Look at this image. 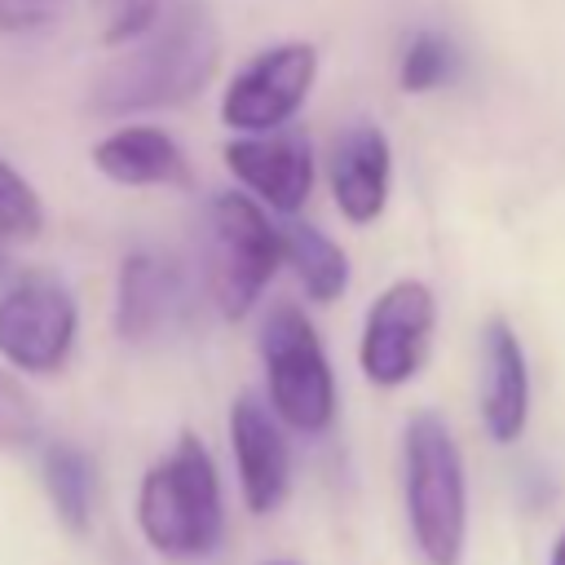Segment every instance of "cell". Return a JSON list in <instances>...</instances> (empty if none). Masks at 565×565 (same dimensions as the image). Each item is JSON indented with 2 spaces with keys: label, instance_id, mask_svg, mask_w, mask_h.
<instances>
[{
  "label": "cell",
  "instance_id": "20",
  "mask_svg": "<svg viewBox=\"0 0 565 565\" xmlns=\"http://www.w3.org/2000/svg\"><path fill=\"white\" fill-rule=\"evenodd\" d=\"M35 437H40V411H35L31 393L9 371H0V446L22 450Z\"/></svg>",
  "mask_w": 565,
  "mask_h": 565
},
{
  "label": "cell",
  "instance_id": "5",
  "mask_svg": "<svg viewBox=\"0 0 565 565\" xmlns=\"http://www.w3.org/2000/svg\"><path fill=\"white\" fill-rule=\"evenodd\" d=\"M269 406L296 433H322L335 419V375L313 322L296 305H274L260 327Z\"/></svg>",
  "mask_w": 565,
  "mask_h": 565
},
{
  "label": "cell",
  "instance_id": "14",
  "mask_svg": "<svg viewBox=\"0 0 565 565\" xmlns=\"http://www.w3.org/2000/svg\"><path fill=\"white\" fill-rule=\"evenodd\" d=\"M93 168L102 177H110L115 185H185V154L181 146L150 124H124L115 132H106L93 146Z\"/></svg>",
  "mask_w": 565,
  "mask_h": 565
},
{
  "label": "cell",
  "instance_id": "15",
  "mask_svg": "<svg viewBox=\"0 0 565 565\" xmlns=\"http://www.w3.org/2000/svg\"><path fill=\"white\" fill-rule=\"evenodd\" d=\"M282 260L291 265L296 282L305 287L309 300L331 305L344 296L349 287V256L335 238H327L322 230L305 225V221H282Z\"/></svg>",
  "mask_w": 565,
  "mask_h": 565
},
{
  "label": "cell",
  "instance_id": "9",
  "mask_svg": "<svg viewBox=\"0 0 565 565\" xmlns=\"http://www.w3.org/2000/svg\"><path fill=\"white\" fill-rule=\"evenodd\" d=\"M225 168L238 177L243 190H252L282 216L300 212L313 190V146L296 128L238 132L225 146Z\"/></svg>",
  "mask_w": 565,
  "mask_h": 565
},
{
  "label": "cell",
  "instance_id": "16",
  "mask_svg": "<svg viewBox=\"0 0 565 565\" xmlns=\"http://www.w3.org/2000/svg\"><path fill=\"white\" fill-rule=\"evenodd\" d=\"M40 472H44V494H49L57 521L71 534H88L93 499H97V468H93V459L79 446H71V441H53L40 455Z\"/></svg>",
  "mask_w": 565,
  "mask_h": 565
},
{
  "label": "cell",
  "instance_id": "2",
  "mask_svg": "<svg viewBox=\"0 0 565 565\" xmlns=\"http://www.w3.org/2000/svg\"><path fill=\"white\" fill-rule=\"evenodd\" d=\"M137 525L163 561H203L216 552L225 530L216 459L194 433H181L172 450L141 477Z\"/></svg>",
  "mask_w": 565,
  "mask_h": 565
},
{
  "label": "cell",
  "instance_id": "12",
  "mask_svg": "<svg viewBox=\"0 0 565 565\" xmlns=\"http://www.w3.org/2000/svg\"><path fill=\"white\" fill-rule=\"evenodd\" d=\"M331 194L344 221L371 225L388 203V177H393V150L388 137L375 124H353L331 146Z\"/></svg>",
  "mask_w": 565,
  "mask_h": 565
},
{
  "label": "cell",
  "instance_id": "7",
  "mask_svg": "<svg viewBox=\"0 0 565 565\" xmlns=\"http://www.w3.org/2000/svg\"><path fill=\"white\" fill-rule=\"evenodd\" d=\"M437 322V300L428 282L419 278H397L375 296L362 322V344H358V366L375 388H397L415 380V371L428 358Z\"/></svg>",
  "mask_w": 565,
  "mask_h": 565
},
{
  "label": "cell",
  "instance_id": "13",
  "mask_svg": "<svg viewBox=\"0 0 565 565\" xmlns=\"http://www.w3.org/2000/svg\"><path fill=\"white\" fill-rule=\"evenodd\" d=\"M530 419V366L516 331L503 318H490L481 331V424L508 446L525 433Z\"/></svg>",
  "mask_w": 565,
  "mask_h": 565
},
{
  "label": "cell",
  "instance_id": "8",
  "mask_svg": "<svg viewBox=\"0 0 565 565\" xmlns=\"http://www.w3.org/2000/svg\"><path fill=\"white\" fill-rule=\"evenodd\" d=\"M318 75V49L305 40L269 44L256 53L221 97V124L234 132H274L287 128L291 115L305 106Z\"/></svg>",
  "mask_w": 565,
  "mask_h": 565
},
{
  "label": "cell",
  "instance_id": "4",
  "mask_svg": "<svg viewBox=\"0 0 565 565\" xmlns=\"http://www.w3.org/2000/svg\"><path fill=\"white\" fill-rule=\"evenodd\" d=\"M207 296L225 322L247 318L260 291L274 282L282 260V225L265 216V207L243 190H221L207 203Z\"/></svg>",
  "mask_w": 565,
  "mask_h": 565
},
{
  "label": "cell",
  "instance_id": "6",
  "mask_svg": "<svg viewBox=\"0 0 565 565\" xmlns=\"http://www.w3.org/2000/svg\"><path fill=\"white\" fill-rule=\"evenodd\" d=\"M79 331V305L53 274H22L0 291V353L18 371L53 375Z\"/></svg>",
  "mask_w": 565,
  "mask_h": 565
},
{
  "label": "cell",
  "instance_id": "23",
  "mask_svg": "<svg viewBox=\"0 0 565 565\" xmlns=\"http://www.w3.org/2000/svg\"><path fill=\"white\" fill-rule=\"evenodd\" d=\"M547 565H565V534L556 539V547H552V561Z\"/></svg>",
  "mask_w": 565,
  "mask_h": 565
},
{
  "label": "cell",
  "instance_id": "22",
  "mask_svg": "<svg viewBox=\"0 0 565 565\" xmlns=\"http://www.w3.org/2000/svg\"><path fill=\"white\" fill-rule=\"evenodd\" d=\"M13 282V269H9V260H4V252H0V291Z\"/></svg>",
  "mask_w": 565,
  "mask_h": 565
},
{
  "label": "cell",
  "instance_id": "3",
  "mask_svg": "<svg viewBox=\"0 0 565 565\" xmlns=\"http://www.w3.org/2000/svg\"><path fill=\"white\" fill-rule=\"evenodd\" d=\"M402 494L419 556L428 565H459L468 543V477L459 441L437 411L411 415L402 433Z\"/></svg>",
  "mask_w": 565,
  "mask_h": 565
},
{
  "label": "cell",
  "instance_id": "18",
  "mask_svg": "<svg viewBox=\"0 0 565 565\" xmlns=\"http://www.w3.org/2000/svg\"><path fill=\"white\" fill-rule=\"evenodd\" d=\"M44 230V203L31 181L0 159V243H22Z\"/></svg>",
  "mask_w": 565,
  "mask_h": 565
},
{
  "label": "cell",
  "instance_id": "21",
  "mask_svg": "<svg viewBox=\"0 0 565 565\" xmlns=\"http://www.w3.org/2000/svg\"><path fill=\"white\" fill-rule=\"evenodd\" d=\"M66 0H0V31L4 35H26V31H44L62 18Z\"/></svg>",
  "mask_w": 565,
  "mask_h": 565
},
{
  "label": "cell",
  "instance_id": "19",
  "mask_svg": "<svg viewBox=\"0 0 565 565\" xmlns=\"http://www.w3.org/2000/svg\"><path fill=\"white\" fill-rule=\"evenodd\" d=\"M97 18H102V44H132L141 40L159 18H163V0H93Z\"/></svg>",
  "mask_w": 565,
  "mask_h": 565
},
{
  "label": "cell",
  "instance_id": "11",
  "mask_svg": "<svg viewBox=\"0 0 565 565\" xmlns=\"http://www.w3.org/2000/svg\"><path fill=\"white\" fill-rule=\"evenodd\" d=\"M185 305V274L181 265L159 247H137L119 265V300H115V327L124 340L141 344L163 335Z\"/></svg>",
  "mask_w": 565,
  "mask_h": 565
},
{
  "label": "cell",
  "instance_id": "1",
  "mask_svg": "<svg viewBox=\"0 0 565 565\" xmlns=\"http://www.w3.org/2000/svg\"><path fill=\"white\" fill-rule=\"evenodd\" d=\"M221 66V31L216 18L199 0H177L163 18L132 40L88 88L93 115H137L159 106H181L207 88Z\"/></svg>",
  "mask_w": 565,
  "mask_h": 565
},
{
  "label": "cell",
  "instance_id": "17",
  "mask_svg": "<svg viewBox=\"0 0 565 565\" xmlns=\"http://www.w3.org/2000/svg\"><path fill=\"white\" fill-rule=\"evenodd\" d=\"M455 62H459V53H455V44H450L446 35H437V31H415V35L406 40V49H402L397 79H402L406 93H433V88H441V84L455 75Z\"/></svg>",
  "mask_w": 565,
  "mask_h": 565
},
{
  "label": "cell",
  "instance_id": "24",
  "mask_svg": "<svg viewBox=\"0 0 565 565\" xmlns=\"http://www.w3.org/2000/svg\"><path fill=\"white\" fill-rule=\"evenodd\" d=\"M265 565H291V561H265Z\"/></svg>",
  "mask_w": 565,
  "mask_h": 565
},
{
  "label": "cell",
  "instance_id": "10",
  "mask_svg": "<svg viewBox=\"0 0 565 565\" xmlns=\"http://www.w3.org/2000/svg\"><path fill=\"white\" fill-rule=\"evenodd\" d=\"M230 446L238 463V490L247 512L269 516L291 486V450L278 424V411L265 406L256 393H238L230 406Z\"/></svg>",
  "mask_w": 565,
  "mask_h": 565
}]
</instances>
